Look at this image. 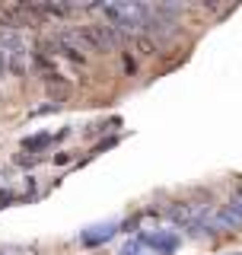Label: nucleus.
<instances>
[{"label": "nucleus", "mask_w": 242, "mask_h": 255, "mask_svg": "<svg viewBox=\"0 0 242 255\" xmlns=\"http://www.w3.org/2000/svg\"><path fill=\"white\" fill-rule=\"evenodd\" d=\"M99 10L109 16V22L121 35H131V32H143V26L150 22V16H153L156 6L137 3V0H118V3H106V6H99Z\"/></svg>", "instance_id": "f257e3e1"}, {"label": "nucleus", "mask_w": 242, "mask_h": 255, "mask_svg": "<svg viewBox=\"0 0 242 255\" xmlns=\"http://www.w3.org/2000/svg\"><path fill=\"white\" fill-rule=\"evenodd\" d=\"M80 38H83L86 51H115L124 42V35L112 26V22H90V26H77Z\"/></svg>", "instance_id": "f03ea898"}, {"label": "nucleus", "mask_w": 242, "mask_h": 255, "mask_svg": "<svg viewBox=\"0 0 242 255\" xmlns=\"http://www.w3.org/2000/svg\"><path fill=\"white\" fill-rule=\"evenodd\" d=\"M140 246H150V249H159V252H175L179 249V236L175 233H143Z\"/></svg>", "instance_id": "7ed1b4c3"}, {"label": "nucleus", "mask_w": 242, "mask_h": 255, "mask_svg": "<svg viewBox=\"0 0 242 255\" xmlns=\"http://www.w3.org/2000/svg\"><path fill=\"white\" fill-rule=\"evenodd\" d=\"M48 140H51V134H35V137H26V140H22V147H45Z\"/></svg>", "instance_id": "39448f33"}, {"label": "nucleus", "mask_w": 242, "mask_h": 255, "mask_svg": "<svg viewBox=\"0 0 242 255\" xmlns=\"http://www.w3.org/2000/svg\"><path fill=\"white\" fill-rule=\"evenodd\" d=\"M115 233V223H102V227H90L83 233V243L86 246H99V243H106V239Z\"/></svg>", "instance_id": "20e7f679"}]
</instances>
